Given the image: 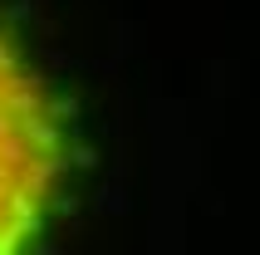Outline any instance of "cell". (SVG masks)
<instances>
[{
  "label": "cell",
  "instance_id": "cell-1",
  "mask_svg": "<svg viewBox=\"0 0 260 255\" xmlns=\"http://www.w3.org/2000/svg\"><path fill=\"white\" fill-rule=\"evenodd\" d=\"M64 133L40 74L0 29V255H25L54 206Z\"/></svg>",
  "mask_w": 260,
  "mask_h": 255
}]
</instances>
